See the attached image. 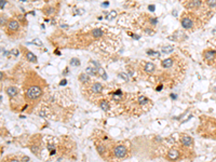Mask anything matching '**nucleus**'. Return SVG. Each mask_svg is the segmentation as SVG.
<instances>
[{"label":"nucleus","mask_w":216,"mask_h":162,"mask_svg":"<svg viewBox=\"0 0 216 162\" xmlns=\"http://www.w3.org/2000/svg\"><path fill=\"white\" fill-rule=\"evenodd\" d=\"M42 95V90L38 85H31L26 90V97L30 101H36Z\"/></svg>","instance_id":"f257e3e1"},{"label":"nucleus","mask_w":216,"mask_h":162,"mask_svg":"<svg viewBox=\"0 0 216 162\" xmlns=\"http://www.w3.org/2000/svg\"><path fill=\"white\" fill-rule=\"evenodd\" d=\"M126 147L125 146H123V145H118V146H116L114 148V155L116 156L117 158H119V159H121V158H124L126 156Z\"/></svg>","instance_id":"f03ea898"},{"label":"nucleus","mask_w":216,"mask_h":162,"mask_svg":"<svg viewBox=\"0 0 216 162\" xmlns=\"http://www.w3.org/2000/svg\"><path fill=\"white\" fill-rule=\"evenodd\" d=\"M203 57L204 60H205L206 62H209V63H212L213 61L216 58V51L215 50H205V51L203 52Z\"/></svg>","instance_id":"7ed1b4c3"},{"label":"nucleus","mask_w":216,"mask_h":162,"mask_svg":"<svg viewBox=\"0 0 216 162\" xmlns=\"http://www.w3.org/2000/svg\"><path fill=\"white\" fill-rule=\"evenodd\" d=\"M180 24H182V27L184 29H191L193 28V21H192V19H190L189 16H184L182 19V21H180Z\"/></svg>","instance_id":"20e7f679"},{"label":"nucleus","mask_w":216,"mask_h":162,"mask_svg":"<svg viewBox=\"0 0 216 162\" xmlns=\"http://www.w3.org/2000/svg\"><path fill=\"white\" fill-rule=\"evenodd\" d=\"M7 27H8V30H10V31H17L20 29V24L16 20L11 19L8 21Z\"/></svg>","instance_id":"39448f33"},{"label":"nucleus","mask_w":216,"mask_h":162,"mask_svg":"<svg viewBox=\"0 0 216 162\" xmlns=\"http://www.w3.org/2000/svg\"><path fill=\"white\" fill-rule=\"evenodd\" d=\"M202 5V0H190L187 2L186 7L188 9H198Z\"/></svg>","instance_id":"423d86ee"},{"label":"nucleus","mask_w":216,"mask_h":162,"mask_svg":"<svg viewBox=\"0 0 216 162\" xmlns=\"http://www.w3.org/2000/svg\"><path fill=\"white\" fill-rule=\"evenodd\" d=\"M103 91V85L98 83V82H95V83H93L91 85V92L94 93V94H99L100 92Z\"/></svg>","instance_id":"0eeeda50"},{"label":"nucleus","mask_w":216,"mask_h":162,"mask_svg":"<svg viewBox=\"0 0 216 162\" xmlns=\"http://www.w3.org/2000/svg\"><path fill=\"white\" fill-rule=\"evenodd\" d=\"M180 142L182 144L186 147H189L192 145V143H193V139H192V137H190L189 135H184V136L182 137V139H180Z\"/></svg>","instance_id":"6e6552de"},{"label":"nucleus","mask_w":216,"mask_h":162,"mask_svg":"<svg viewBox=\"0 0 216 162\" xmlns=\"http://www.w3.org/2000/svg\"><path fill=\"white\" fill-rule=\"evenodd\" d=\"M155 69H156V66H155V64H153V63H151V62H148V63L145 64V67H144L145 72L152 73L153 71H155Z\"/></svg>","instance_id":"1a4fd4ad"},{"label":"nucleus","mask_w":216,"mask_h":162,"mask_svg":"<svg viewBox=\"0 0 216 162\" xmlns=\"http://www.w3.org/2000/svg\"><path fill=\"white\" fill-rule=\"evenodd\" d=\"M178 156H179L178 150L177 149H171L170 151H168V158L170 159V160H177V159H178Z\"/></svg>","instance_id":"9d476101"},{"label":"nucleus","mask_w":216,"mask_h":162,"mask_svg":"<svg viewBox=\"0 0 216 162\" xmlns=\"http://www.w3.org/2000/svg\"><path fill=\"white\" fill-rule=\"evenodd\" d=\"M161 66L163 67V68H171V67L173 66V58H165V60L162 61L161 63Z\"/></svg>","instance_id":"9b49d317"},{"label":"nucleus","mask_w":216,"mask_h":162,"mask_svg":"<svg viewBox=\"0 0 216 162\" xmlns=\"http://www.w3.org/2000/svg\"><path fill=\"white\" fill-rule=\"evenodd\" d=\"M103 30L100 28H95V29H93L92 30V32H91V35H92V37L93 38H95V39H98V38H100L103 36Z\"/></svg>","instance_id":"f8f14e48"},{"label":"nucleus","mask_w":216,"mask_h":162,"mask_svg":"<svg viewBox=\"0 0 216 162\" xmlns=\"http://www.w3.org/2000/svg\"><path fill=\"white\" fill-rule=\"evenodd\" d=\"M7 94L11 97V98H13V97L17 94V89H16L15 87H10V88H8V89H7Z\"/></svg>","instance_id":"ddd939ff"},{"label":"nucleus","mask_w":216,"mask_h":162,"mask_svg":"<svg viewBox=\"0 0 216 162\" xmlns=\"http://www.w3.org/2000/svg\"><path fill=\"white\" fill-rule=\"evenodd\" d=\"M79 81L81 83H89L90 82V76L88 73H81V75H79Z\"/></svg>","instance_id":"4468645a"},{"label":"nucleus","mask_w":216,"mask_h":162,"mask_svg":"<svg viewBox=\"0 0 216 162\" xmlns=\"http://www.w3.org/2000/svg\"><path fill=\"white\" fill-rule=\"evenodd\" d=\"M98 105H99L100 109L104 110V111H107L109 109V103H108V101H106V99H102Z\"/></svg>","instance_id":"2eb2a0df"},{"label":"nucleus","mask_w":216,"mask_h":162,"mask_svg":"<svg viewBox=\"0 0 216 162\" xmlns=\"http://www.w3.org/2000/svg\"><path fill=\"white\" fill-rule=\"evenodd\" d=\"M26 57H27V60L29 62H31V63H37V57L32 52L26 51Z\"/></svg>","instance_id":"dca6fc26"},{"label":"nucleus","mask_w":216,"mask_h":162,"mask_svg":"<svg viewBox=\"0 0 216 162\" xmlns=\"http://www.w3.org/2000/svg\"><path fill=\"white\" fill-rule=\"evenodd\" d=\"M87 73L89 76H96L97 75V68H92V67H88L87 68Z\"/></svg>","instance_id":"f3484780"},{"label":"nucleus","mask_w":216,"mask_h":162,"mask_svg":"<svg viewBox=\"0 0 216 162\" xmlns=\"http://www.w3.org/2000/svg\"><path fill=\"white\" fill-rule=\"evenodd\" d=\"M148 102H149V99L147 98L146 96H141V97H138V104L142 105V106L146 105Z\"/></svg>","instance_id":"a211bd4d"},{"label":"nucleus","mask_w":216,"mask_h":162,"mask_svg":"<svg viewBox=\"0 0 216 162\" xmlns=\"http://www.w3.org/2000/svg\"><path fill=\"white\" fill-rule=\"evenodd\" d=\"M116 16H117V12H116V11H110V12L107 13V15H106V20H107V21H111V20H114Z\"/></svg>","instance_id":"6ab92c4d"},{"label":"nucleus","mask_w":216,"mask_h":162,"mask_svg":"<svg viewBox=\"0 0 216 162\" xmlns=\"http://www.w3.org/2000/svg\"><path fill=\"white\" fill-rule=\"evenodd\" d=\"M161 51L163 52V53H165V54H168V53H172V52H173V46H162Z\"/></svg>","instance_id":"aec40b11"},{"label":"nucleus","mask_w":216,"mask_h":162,"mask_svg":"<svg viewBox=\"0 0 216 162\" xmlns=\"http://www.w3.org/2000/svg\"><path fill=\"white\" fill-rule=\"evenodd\" d=\"M205 3L209 8H216V0H206Z\"/></svg>","instance_id":"412c9836"},{"label":"nucleus","mask_w":216,"mask_h":162,"mask_svg":"<svg viewBox=\"0 0 216 162\" xmlns=\"http://www.w3.org/2000/svg\"><path fill=\"white\" fill-rule=\"evenodd\" d=\"M106 151V147L104 145H99L97 146V152H98L99 155H104Z\"/></svg>","instance_id":"4be33fe9"},{"label":"nucleus","mask_w":216,"mask_h":162,"mask_svg":"<svg viewBox=\"0 0 216 162\" xmlns=\"http://www.w3.org/2000/svg\"><path fill=\"white\" fill-rule=\"evenodd\" d=\"M70 65H72V66H79V65H80V61H79L78 58L73 57L70 60Z\"/></svg>","instance_id":"5701e85b"},{"label":"nucleus","mask_w":216,"mask_h":162,"mask_svg":"<svg viewBox=\"0 0 216 162\" xmlns=\"http://www.w3.org/2000/svg\"><path fill=\"white\" fill-rule=\"evenodd\" d=\"M97 72H98L99 75L102 76L103 79H107V76H106V73H105V70L103 69L102 67H98V68H97Z\"/></svg>","instance_id":"b1692460"},{"label":"nucleus","mask_w":216,"mask_h":162,"mask_svg":"<svg viewBox=\"0 0 216 162\" xmlns=\"http://www.w3.org/2000/svg\"><path fill=\"white\" fill-rule=\"evenodd\" d=\"M28 43H30V45H37V46H43L42 42H41V40L38 39V38H36L35 40H32V41H30V42H28Z\"/></svg>","instance_id":"393cba45"},{"label":"nucleus","mask_w":216,"mask_h":162,"mask_svg":"<svg viewBox=\"0 0 216 162\" xmlns=\"http://www.w3.org/2000/svg\"><path fill=\"white\" fill-rule=\"evenodd\" d=\"M54 12H55V9L52 7H50L46 10V14H48V15H52V14H54Z\"/></svg>","instance_id":"a878e982"},{"label":"nucleus","mask_w":216,"mask_h":162,"mask_svg":"<svg viewBox=\"0 0 216 162\" xmlns=\"http://www.w3.org/2000/svg\"><path fill=\"white\" fill-rule=\"evenodd\" d=\"M119 76L120 78H122L123 80H125V81H129V77H128V75H126V73H123V72H119Z\"/></svg>","instance_id":"bb28decb"},{"label":"nucleus","mask_w":216,"mask_h":162,"mask_svg":"<svg viewBox=\"0 0 216 162\" xmlns=\"http://www.w3.org/2000/svg\"><path fill=\"white\" fill-rule=\"evenodd\" d=\"M146 53L148 55H160V53L157 52V51H153V50H147Z\"/></svg>","instance_id":"cd10ccee"},{"label":"nucleus","mask_w":216,"mask_h":162,"mask_svg":"<svg viewBox=\"0 0 216 162\" xmlns=\"http://www.w3.org/2000/svg\"><path fill=\"white\" fill-rule=\"evenodd\" d=\"M30 149H31V151L34 152L35 155H38V150H39V148H38V147H36V146H31V147H30Z\"/></svg>","instance_id":"c85d7f7f"},{"label":"nucleus","mask_w":216,"mask_h":162,"mask_svg":"<svg viewBox=\"0 0 216 162\" xmlns=\"http://www.w3.org/2000/svg\"><path fill=\"white\" fill-rule=\"evenodd\" d=\"M5 5H7V1H5V0H1V1H0V7H1V10H3Z\"/></svg>","instance_id":"c756f323"},{"label":"nucleus","mask_w":216,"mask_h":162,"mask_svg":"<svg viewBox=\"0 0 216 162\" xmlns=\"http://www.w3.org/2000/svg\"><path fill=\"white\" fill-rule=\"evenodd\" d=\"M11 54H14V56H19V55H20V52H19V50L13 49L12 51H11Z\"/></svg>","instance_id":"7c9ffc66"},{"label":"nucleus","mask_w":216,"mask_h":162,"mask_svg":"<svg viewBox=\"0 0 216 162\" xmlns=\"http://www.w3.org/2000/svg\"><path fill=\"white\" fill-rule=\"evenodd\" d=\"M149 22H150V24L156 25L157 23H158V20H157V19H150V21H149Z\"/></svg>","instance_id":"2f4dec72"},{"label":"nucleus","mask_w":216,"mask_h":162,"mask_svg":"<svg viewBox=\"0 0 216 162\" xmlns=\"http://www.w3.org/2000/svg\"><path fill=\"white\" fill-rule=\"evenodd\" d=\"M66 84H67V80H66V79H63V80L60 82V85H61V87H64V85H66Z\"/></svg>","instance_id":"473e14b6"},{"label":"nucleus","mask_w":216,"mask_h":162,"mask_svg":"<svg viewBox=\"0 0 216 162\" xmlns=\"http://www.w3.org/2000/svg\"><path fill=\"white\" fill-rule=\"evenodd\" d=\"M145 32H146V34H148V35H151V34H153V31H152L150 28H146V29H145Z\"/></svg>","instance_id":"72a5a7b5"},{"label":"nucleus","mask_w":216,"mask_h":162,"mask_svg":"<svg viewBox=\"0 0 216 162\" xmlns=\"http://www.w3.org/2000/svg\"><path fill=\"white\" fill-rule=\"evenodd\" d=\"M155 9H156V8H155V5H151V4L148 5V10H149V11H151V12H153V11H155Z\"/></svg>","instance_id":"f704fd0d"},{"label":"nucleus","mask_w":216,"mask_h":162,"mask_svg":"<svg viewBox=\"0 0 216 162\" xmlns=\"http://www.w3.org/2000/svg\"><path fill=\"white\" fill-rule=\"evenodd\" d=\"M1 51H2V54H3L4 56H8V55H9V52H8V51H5V50H3V48L1 49Z\"/></svg>","instance_id":"c9c22d12"},{"label":"nucleus","mask_w":216,"mask_h":162,"mask_svg":"<svg viewBox=\"0 0 216 162\" xmlns=\"http://www.w3.org/2000/svg\"><path fill=\"white\" fill-rule=\"evenodd\" d=\"M108 5H109V2H108V1H105V2H103L102 7H103V8H106V7H108Z\"/></svg>","instance_id":"e433bc0d"},{"label":"nucleus","mask_w":216,"mask_h":162,"mask_svg":"<svg viewBox=\"0 0 216 162\" xmlns=\"http://www.w3.org/2000/svg\"><path fill=\"white\" fill-rule=\"evenodd\" d=\"M170 96H171V97H172V99H176V98H177V95H176V94H173V93H172V94H171V95H170Z\"/></svg>","instance_id":"4c0bfd02"},{"label":"nucleus","mask_w":216,"mask_h":162,"mask_svg":"<svg viewBox=\"0 0 216 162\" xmlns=\"http://www.w3.org/2000/svg\"><path fill=\"white\" fill-rule=\"evenodd\" d=\"M155 140H157V143H159V140H160V142H161V140H162V138H161V137H159V136H157V137L155 138Z\"/></svg>","instance_id":"58836bf2"},{"label":"nucleus","mask_w":216,"mask_h":162,"mask_svg":"<svg viewBox=\"0 0 216 162\" xmlns=\"http://www.w3.org/2000/svg\"><path fill=\"white\" fill-rule=\"evenodd\" d=\"M172 14H173V16H177V11H176V10H173V11H172Z\"/></svg>","instance_id":"ea45409f"},{"label":"nucleus","mask_w":216,"mask_h":162,"mask_svg":"<svg viewBox=\"0 0 216 162\" xmlns=\"http://www.w3.org/2000/svg\"><path fill=\"white\" fill-rule=\"evenodd\" d=\"M162 88H163V87H162V84H160L158 88H157V91H158V92H159V91H161V90H162Z\"/></svg>","instance_id":"a19ab883"},{"label":"nucleus","mask_w":216,"mask_h":162,"mask_svg":"<svg viewBox=\"0 0 216 162\" xmlns=\"http://www.w3.org/2000/svg\"><path fill=\"white\" fill-rule=\"evenodd\" d=\"M133 38H134V39H140V36H137V35H133Z\"/></svg>","instance_id":"79ce46f5"},{"label":"nucleus","mask_w":216,"mask_h":162,"mask_svg":"<svg viewBox=\"0 0 216 162\" xmlns=\"http://www.w3.org/2000/svg\"><path fill=\"white\" fill-rule=\"evenodd\" d=\"M4 22H5V21H4V19H3V17H1V26L3 25V23H4Z\"/></svg>","instance_id":"37998d69"},{"label":"nucleus","mask_w":216,"mask_h":162,"mask_svg":"<svg viewBox=\"0 0 216 162\" xmlns=\"http://www.w3.org/2000/svg\"><path fill=\"white\" fill-rule=\"evenodd\" d=\"M10 162H20V160H17V159H13V160H11Z\"/></svg>","instance_id":"c03bdc74"},{"label":"nucleus","mask_w":216,"mask_h":162,"mask_svg":"<svg viewBox=\"0 0 216 162\" xmlns=\"http://www.w3.org/2000/svg\"><path fill=\"white\" fill-rule=\"evenodd\" d=\"M62 27H63V28H67L68 26H67V25H62Z\"/></svg>","instance_id":"a18cd8bd"},{"label":"nucleus","mask_w":216,"mask_h":162,"mask_svg":"<svg viewBox=\"0 0 216 162\" xmlns=\"http://www.w3.org/2000/svg\"><path fill=\"white\" fill-rule=\"evenodd\" d=\"M21 1H26V0H21Z\"/></svg>","instance_id":"49530a36"}]
</instances>
